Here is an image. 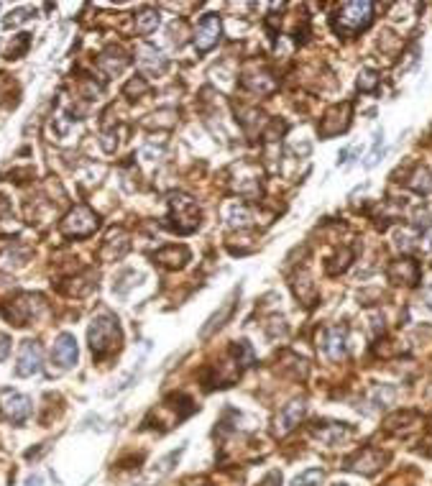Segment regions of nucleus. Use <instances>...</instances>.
I'll list each match as a JSON object with an SVG mask.
<instances>
[{
  "label": "nucleus",
  "mask_w": 432,
  "mask_h": 486,
  "mask_svg": "<svg viewBox=\"0 0 432 486\" xmlns=\"http://www.w3.org/2000/svg\"><path fill=\"white\" fill-rule=\"evenodd\" d=\"M373 18L371 3H343L332 16V31L340 36H356L363 28H368Z\"/></svg>",
  "instance_id": "nucleus-1"
},
{
  "label": "nucleus",
  "mask_w": 432,
  "mask_h": 486,
  "mask_svg": "<svg viewBox=\"0 0 432 486\" xmlns=\"http://www.w3.org/2000/svg\"><path fill=\"white\" fill-rule=\"evenodd\" d=\"M87 338H90V348H93L95 356H105L107 351L118 348V343H120L118 320H115L110 313H103L100 318L93 320Z\"/></svg>",
  "instance_id": "nucleus-2"
},
{
  "label": "nucleus",
  "mask_w": 432,
  "mask_h": 486,
  "mask_svg": "<svg viewBox=\"0 0 432 486\" xmlns=\"http://www.w3.org/2000/svg\"><path fill=\"white\" fill-rule=\"evenodd\" d=\"M169 220L180 233H192L199 226V207L189 195H172L169 197Z\"/></svg>",
  "instance_id": "nucleus-3"
},
{
  "label": "nucleus",
  "mask_w": 432,
  "mask_h": 486,
  "mask_svg": "<svg viewBox=\"0 0 432 486\" xmlns=\"http://www.w3.org/2000/svg\"><path fill=\"white\" fill-rule=\"evenodd\" d=\"M98 228H100V218L85 205L69 210L66 218L62 220V233H64L66 238H87V236H93Z\"/></svg>",
  "instance_id": "nucleus-4"
},
{
  "label": "nucleus",
  "mask_w": 432,
  "mask_h": 486,
  "mask_svg": "<svg viewBox=\"0 0 432 486\" xmlns=\"http://www.w3.org/2000/svg\"><path fill=\"white\" fill-rule=\"evenodd\" d=\"M0 415L11 422H23L31 415V400L13 389H3L0 392Z\"/></svg>",
  "instance_id": "nucleus-5"
},
{
  "label": "nucleus",
  "mask_w": 432,
  "mask_h": 486,
  "mask_svg": "<svg viewBox=\"0 0 432 486\" xmlns=\"http://www.w3.org/2000/svg\"><path fill=\"white\" fill-rule=\"evenodd\" d=\"M220 34H223V23H220L218 16H205L194 28V49L199 54H207L220 41Z\"/></svg>",
  "instance_id": "nucleus-6"
},
{
  "label": "nucleus",
  "mask_w": 432,
  "mask_h": 486,
  "mask_svg": "<svg viewBox=\"0 0 432 486\" xmlns=\"http://www.w3.org/2000/svg\"><path fill=\"white\" fill-rule=\"evenodd\" d=\"M74 361H77V340H74L72 333H62L59 338L54 340V348H52L54 371L62 374L66 369H72Z\"/></svg>",
  "instance_id": "nucleus-7"
},
{
  "label": "nucleus",
  "mask_w": 432,
  "mask_h": 486,
  "mask_svg": "<svg viewBox=\"0 0 432 486\" xmlns=\"http://www.w3.org/2000/svg\"><path fill=\"white\" fill-rule=\"evenodd\" d=\"M351 123V103H343V105L330 108L320 123V139H332V136L343 134Z\"/></svg>",
  "instance_id": "nucleus-8"
},
{
  "label": "nucleus",
  "mask_w": 432,
  "mask_h": 486,
  "mask_svg": "<svg viewBox=\"0 0 432 486\" xmlns=\"http://www.w3.org/2000/svg\"><path fill=\"white\" fill-rule=\"evenodd\" d=\"M386 461V456L376 448H363L358 451L353 458L346 461V468L348 471H356V473H363V476H371L381 468V463Z\"/></svg>",
  "instance_id": "nucleus-9"
},
{
  "label": "nucleus",
  "mask_w": 432,
  "mask_h": 486,
  "mask_svg": "<svg viewBox=\"0 0 432 486\" xmlns=\"http://www.w3.org/2000/svg\"><path fill=\"white\" fill-rule=\"evenodd\" d=\"M39 305H41V297L23 294V297H18L11 307H6V318L11 320V325H26Z\"/></svg>",
  "instance_id": "nucleus-10"
},
{
  "label": "nucleus",
  "mask_w": 432,
  "mask_h": 486,
  "mask_svg": "<svg viewBox=\"0 0 432 486\" xmlns=\"http://www.w3.org/2000/svg\"><path fill=\"white\" fill-rule=\"evenodd\" d=\"M41 369V346L36 340H26L21 346L18 353V366H16V374L18 376H31Z\"/></svg>",
  "instance_id": "nucleus-11"
},
{
  "label": "nucleus",
  "mask_w": 432,
  "mask_h": 486,
  "mask_svg": "<svg viewBox=\"0 0 432 486\" xmlns=\"http://www.w3.org/2000/svg\"><path fill=\"white\" fill-rule=\"evenodd\" d=\"M307 405L302 400H294L289 402V405L284 407L279 412V417H276V435H286L292 433L294 427L299 425V420H302V415H305Z\"/></svg>",
  "instance_id": "nucleus-12"
},
{
  "label": "nucleus",
  "mask_w": 432,
  "mask_h": 486,
  "mask_svg": "<svg viewBox=\"0 0 432 486\" xmlns=\"http://www.w3.org/2000/svg\"><path fill=\"white\" fill-rule=\"evenodd\" d=\"M235 297H238V292H233L230 297H228V300L223 302V307H220L218 313H215L213 318L207 320L205 328L199 330V338H210V335H213L215 330H220V328L226 325V320L230 318V313H233V305H235Z\"/></svg>",
  "instance_id": "nucleus-13"
},
{
  "label": "nucleus",
  "mask_w": 432,
  "mask_h": 486,
  "mask_svg": "<svg viewBox=\"0 0 432 486\" xmlns=\"http://www.w3.org/2000/svg\"><path fill=\"white\" fill-rule=\"evenodd\" d=\"M322 348H325L327 359L330 361L343 359V356H346V328H330L327 335H325Z\"/></svg>",
  "instance_id": "nucleus-14"
},
{
  "label": "nucleus",
  "mask_w": 432,
  "mask_h": 486,
  "mask_svg": "<svg viewBox=\"0 0 432 486\" xmlns=\"http://www.w3.org/2000/svg\"><path fill=\"white\" fill-rule=\"evenodd\" d=\"M417 277H419L417 264L409 261V259H399L389 267V279L397 282V284H402V282H404V284H414Z\"/></svg>",
  "instance_id": "nucleus-15"
},
{
  "label": "nucleus",
  "mask_w": 432,
  "mask_h": 486,
  "mask_svg": "<svg viewBox=\"0 0 432 486\" xmlns=\"http://www.w3.org/2000/svg\"><path fill=\"white\" fill-rule=\"evenodd\" d=\"M187 259H189V251H187L185 246H166V248H161V251L156 253V261H159V264H164V267H169V269L185 267Z\"/></svg>",
  "instance_id": "nucleus-16"
},
{
  "label": "nucleus",
  "mask_w": 432,
  "mask_h": 486,
  "mask_svg": "<svg viewBox=\"0 0 432 486\" xmlns=\"http://www.w3.org/2000/svg\"><path fill=\"white\" fill-rule=\"evenodd\" d=\"M98 64L105 69L107 74H118V72H123V69H126L128 57L120 52V49H107V52H103V57L98 59Z\"/></svg>",
  "instance_id": "nucleus-17"
},
{
  "label": "nucleus",
  "mask_w": 432,
  "mask_h": 486,
  "mask_svg": "<svg viewBox=\"0 0 432 486\" xmlns=\"http://www.w3.org/2000/svg\"><path fill=\"white\" fill-rule=\"evenodd\" d=\"M141 67H146L148 72H164L166 67V62L164 57H161L159 49H153V47H144L141 49Z\"/></svg>",
  "instance_id": "nucleus-18"
},
{
  "label": "nucleus",
  "mask_w": 432,
  "mask_h": 486,
  "mask_svg": "<svg viewBox=\"0 0 432 486\" xmlns=\"http://www.w3.org/2000/svg\"><path fill=\"white\" fill-rule=\"evenodd\" d=\"M156 26H159V11H153V8H146V11H141L139 16H136V31L139 34H151V31H156Z\"/></svg>",
  "instance_id": "nucleus-19"
},
{
  "label": "nucleus",
  "mask_w": 432,
  "mask_h": 486,
  "mask_svg": "<svg viewBox=\"0 0 432 486\" xmlns=\"http://www.w3.org/2000/svg\"><path fill=\"white\" fill-rule=\"evenodd\" d=\"M407 185L412 187L414 192H422V195H430V192H432V177H430V172H427L425 167H417V169H414L412 180L407 182Z\"/></svg>",
  "instance_id": "nucleus-20"
},
{
  "label": "nucleus",
  "mask_w": 432,
  "mask_h": 486,
  "mask_svg": "<svg viewBox=\"0 0 432 486\" xmlns=\"http://www.w3.org/2000/svg\"><path fill=\"white\" fill-rule=\"evenodd\" d=\"M315 433H317L320 440H325V443H338V440L343 438V435L351 433V430H348V425H338V422H330V425H325V427H317Z\"/></svg>",
  "instance_id": "nucleus-21"
},
{
  "label": "nucleus",
  "mask_w": 432,
  "mask_h": 486,
  "mask_svg": "<svg viewBox=\"0 0 432 486\" xmlns=\"http://www.w3.org/2000/svg\"><path fill=\"white\" fill-rule=\"evenodd\" d=\"M322 479H325V473L320 471V468H307L299 476H294V486H320Z\"/></svg>",
  "instance_id": "nucleus-22"
},
{
  "label": "nucleus",
  "mask_w": 432,
  "mask_h": 486,
  "mask_svg": "<svg viewBox=\"0 0 432 486\" xmlns=\"http://www.w3.org/2000/svg\"><path fill=\"white\" fill-rule=\"evenodd\" d=\"M376 85H379V74L373 72V69H363V72L358 74L361 93H371V90H376Z\"/></svg>",
  "instance_id": "nucleus-23"
},
{
  "label": "nucleus",
  "mask_w": 432,
  "mask_h": 486,
  "mask_svg": "<svg viewBox=\"0 0 432 486\" xmlns=\"http://www.w3.org/2000/svg\"><path fill=\"white\" fill-rule=\"evenodd\" d=\"M248 220H251V215H248L246 207H233L230 215H228L230 226H248Z\"/></svg>",
  "instance_id": "nucleus-24"
},
{
  "label": "nucleus",
  "mask_w": 432,
  "mask_h": 486,
  "mask_svg": "<svg viewBox=\"0 0 432 486\" xmlns=\"http://www.w3.org/2000/svg\"><path fill=\"white\" fill-rule=\"evenodd\" d=\"M31 13H33V8H18V11H13V13H11V16L6 18V26H8V28L16 26V23H21V21L31 18Z\"/></svg>",
  "instance_id": "nucleus-25"
},
{
  "label": "nucleus",
  "mask_w": 432,
  "mask_h": 486,
  "mask_svg": "<svg viewBox=\"0 0 432 486\" xmlns=\"http://www.w3.org/2000/svg\"><path fill=\"white\" fill-rule=\"evenodd\" d=\"M381 144H384V131H376V141H373V151L368 154V161H366V167H373V164L379 161Z\"/></svg>",
  "instance_id": "nucleus-26"
},
{
  "label": "nucleus",
  "mask_w": 432,
  "mask_h": 486,
  "mask_svg": "<svg viewBox=\"0 0 432 486\" xmlns=\"http://www.w3.org/2000/svg\"><path fill=\"white\" fill-rule=\"evenodd\" d=\"M148 90V85L144 80H133L126 85V95H144Z\"/></svg>",
  "instance_id": "nucleus-27"
},
{
  "label": "nucleus",
  "mask_w": 432,
  "mask_h": 486,
  "mask_svg": "<svg viewBox=\"0 0 432 486\" xmlns=\"http://www.w3.org/2000/svg\"><path fill=\"white\" fill-rule=\"evenodd\" d=\"M26 47H28V34H21L18 36V44H16V47H11V57H8V59H18L21 52H23Z\"/></svg>",
  "instance_id": "nucleus-28"
},
{
  "label": "nucleus",
  "mask_w": 432,
  "mask_h": 486,
  "mask_svg": "<svg viewBox=\"0 0 432 486\" xmlns=\"http://www.w3.org/2000/svg\"><path fill=\"white\" fill-rule=\"evenodd\" d=\"M8 351H11V338H8V335H3V333H0V361L6 359V356H8Z\"/></svg>",
  "instance_id": "nucleus-29"
},
{
  "label": "nucleus",
  "mask_w": 432,
  "mask_h": 486,
  "mask_svg": "<svg viewBox=\"0 0 432 486\" xmlns=\"http://www.w3.org/2000/svg\"><path fill=\"white\" fill-rule=\"evenodd\" d=\"M276 481H281V476H279L276 471H274V473H269V476H266L264 484H261V486H272V484H276Z\"/></svg>",
  "instance_id": "nucleus-30"
},
{
  "label": "nucleus",
  "mask_w": 432,
  "mask_h": 486,
  "mask_svg": "<svg viewBox=\"0 0 432 486\" xmlns=\"http://www.w3.org/2000/svg\"><path fill=\"white\" fill-rule=\"evenodd\" d=\"M41 484V476H33V479L26 481V486H39Z\"/></svg>",
  "instance_id": "nucleus-31"
},
{
  "label": "nucleus",
  "mask_w": 432,
  "mask_h": 486,
  "mask_svg": "<svg viewBox=\"0 0 432 486\" xmlns=\"http://www.w3.org/2000/svg\"><path fill=\"white\" fill-rule=\"evenodd\" d=\"M425 297H427V305L432 307V287H430V289H427V292H425Z\"/></svg>",
  "instance_id": "nucleus-32"
},
{
  "label": "nucleus",
  "mask_w": 432,
  "mask_h": 486,
  "mask_svg": "<svg viewBox=\"0 0 432 486\" xmlns=\"http://www.w3.org/2000/svg\"><path fill=\"white\" fill-rule=\"evenodd\" d=\"M427 453H430V456H432V448H430V451H427Z\"/></svg>",
  "instance_id": "nucleus-33"
},
{
  "label": "nucleus",
  "mask_w": 432,
  "mask_h": 486,
  "mask_svg": "<svg viewBox=\"0 0 432 486\" xmlns=\"http://www.w3.org/2000/svg\"><path fill=\"white\" fill-rule=\"evenodd\" d=\"M340 486H343V484H340Z\"/></svg>",
  "instance_id": "nucleus-34"
}]
</instances>
